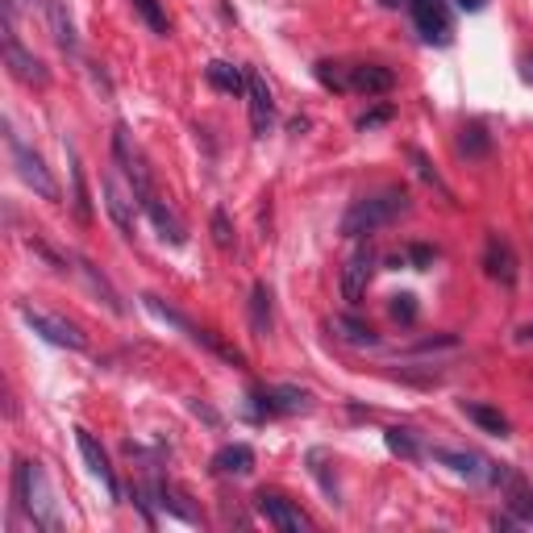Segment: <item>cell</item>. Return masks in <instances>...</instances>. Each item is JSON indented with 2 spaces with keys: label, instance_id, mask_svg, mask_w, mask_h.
I'll return each mask as SVG.
<instances>
[{
  "label": "cell",
  "instance_id": "1",
  "mask_svg": "<svg viewBox=\"0 0 533 533\" xmlns=\"http://www.w3.org/2000/svg\"><path fill=\"white\" fill-rule=\"evenodd\" d=\"M409 209H413L409 192H404L400 184H388V188H379L375 196L354 200V205L346 209V217H342V238H371L379 230H388V225H396Z\"/></svg>",
  "mask_w": 533,
  "mask_h": 533
},
{
  "label": "cell",
  "instance_id": "2",
  "mask_svg": "<svg viewBox=\"0 0 533 533\" xmlns=\"http://www.w3.org/2000/svg\"><path fill=\"white\" fill-rule=\"evenodd\" d=\"M13 500L17 509L34 521V529H46V533H59V504H55V492H50V479L42 471V463L34 459H21L13 467Z\"/></svg>",
  "mask_w": 533,
  "mask_h": 533
},
{
  "label": "cell",
  "instance_id": "3",
  "mask_svg": "<svg viewBox=\"0 0 533 533\" xmlns=\"http://www.w3.org/2000/svg\"><path fill=\"white\" fill-rule=\"evenodd\" d=\"M5 142H9V155H13V167H17V175H21V184L30 188L34 196H42V200H59V184H55V175H50L46 159L34 155V150L25 146L13 130L5 134Z\"/></svg>",
  "mask_w": 533,
  "mask_h": 533
},
{
  "label": "cell",
  "instance_id": "4",
  "mask_svg": "<svg viewBox=\"0 0 533 533\" xmlns=\"http://www.w3.org/2000/svg\"><path fill=\"white\" fill-rule=\"evenodd\" d=\"M21 321L34 329L38 338H46L50 346H63V350H88V338H84V329L80 325H71L67 317L59 313H46V309H34V304H21Z\"/></svg>",
  "mask_w": 533,
  "mask_h": 533
},
{
  "label": "cell",
  "instance_id": "5",
  "mask_svg": "<svg viewBox=\"0 0 533 533\" xmlns=\"http://www.w3.org/2000/svg\"><path fill=\"white\" fill-rule=\"evenodd\" d=\"M5 67H9L13 80H21L25 88H46V80H50L42 59L30 55V50L17 42V25H9V21H5Z\"/></svg>",
  "mask_w": 533,
  "mask_h": 533
},
{
  "label": "cell",
  "instance_id": "6",
  "mask_svg": "<svg viewBox=\"0 0 533 533\" xmlns=\"http://www.w3.org/2000/svg\"><path fill=\"white\" fill-rule=\"evenodd\" d=\"M309 409V392L300 388H259L250 392V413L255 417H292Z\"/></svg>",
  "mask_w": 533,
  "mask_h": 533
},
{
  "label": "cell",
  "instance_id": "7",
  "mask_svg": "<svg viewBox=\"0 0 533 533\" xmlns=\"http://www.w3.org/2000/svg\"><path fill=\"white\" fill-rule=\"evenodd\" d=\"M371 275H375V250L371 246H359L346 259V267H342V300L350 304V309H359V304H363Z\"/></svg>",
  "mask_w": 533,
  "mask_h": 533
},
{
  "label": "cell",
  "instance_id": "8",
  "mask_svg": "<svg viewBox=\"0 0 533 533\" xmlns=\"http://www.w3.org/2000/svg\"><path fill=\"white\" fill-rule=\"evenodd\" d=\"M413 13V25L425 42H446L450 38V5L446 0H404Z\"/></svg>",
  "mask_w": 533,
  "mask_h": 533
},
{
  "label": "cell",
  "instance_id": "9",
  "mask_svg": "<svg viewBox=\"0 0 533 533\" xmlns=\"http://www.w3.org/2000/svg\"><path fill=\"white\" fill-rule=\"evenodd\" d=\"M246 105H250V130H255V138H267L275 121V96L259 71H246Z\"/></svg>",
  "mask_w": 533,
  "mask_h": 533
},
{
  "label": "cell",
  "instance_id": "10",
  "mask_svg": "<svg viewBox=\"0 0 533 533\" xmlns=\"http://www.w3.org/2000/svg\"><path fill=\"white\" fill-rule=\"evenodd\" d=\"M75 446H80V459H84V467L92 471V479H100V488L109 492V500H117L121 488H117V475H113V467H109L105 446H100V442L88 434V429H75Z\"/></svg>",
  "mask_w": 533,
  "mask_h": 533
},
{
  "label": "cell",
  "instance_id": "11",
  "mask_svg": "<svg viewBox=\"0 0 533 533\" xmlns=\"http://www.w3.org/2000/svg\"><path fill=\"white\" fill-rule=\"evenodd\" d=\"M255 509H259V517H263L267 525H275L279 533H300L304 525H309V521H304V513L296 509V504L284 500L279 492H259V496H255Z\"/></svg>",
  "mask_w": 533,
  "mask_h": 533
},
{
  "label": "cell",
  "instance_id": "12",
  "mask_svg": "<svg viewBox=\"0 0 533 533\" xmlns=\"http://www.w3.org/2000/svg\"><path fill=\"white\" fill-rule=\"evenodd\" d=\"M484 271L496 279V284H504V288L517 284V250H513L509 238H500V234L488 238V246H484Z\"/></svg>",
  "mask_w": 533,
  "mask_h": 533
},
{
  "label": "cell",
  "instance_id": "13",
  "mask_svg": "<svg viewBox=\"0 0 533 533\" xmlns=\"http://www.w3.org/2000/svg\"><path fill=\"white\" fill-rule=\"evenodd\" d=\"M350 88L363 96H384L396 88V75L384 63H363V67H350Z\"/></svg>",
  "mask_w": 533,
  "mask_h": 533
},
{
  "label": "cell",
  "instance_id": "14",
  "mask_svg": "<svg viewBox=\"0 0 533 533\" xmlns=\"http://www.w3.org/2000/svg\"><path fill=\"white\" fill-rule=\"evenodd\" d=\"M213 471H217V475H250V471H255V450H250L246 442L221 446V450L213 454Z\"/></svg>",
  "mask_w": 533,
  "mask_h": 533
},
{
  "label": "cell",
  "instance_id": "15",
  "mask_svg": "<svg viewBox=\"0 0 533 533\" xmlns=\"http://www.w3.org/2000/svg\"><path fill=\"white\" fill-rule=\"evenodd\" d=\"M138 205L146 209V217H150V221H155V230H159V234H163V238H167L171 246H180V242H184V225H180V221H175V213H171V209L163 205V200H159L155 192H150V196H142V200H138Z\"/></svg>",
  "mask_w": 533,
  "mask_h": 533
},
{
  "label": "cell",
  "instance_id": "16",
  "mask_svg": "<svg viewBox=\"0 0 533 533\" xmlns=\"http://www.w3.org/2000/svg\"><path fill=\"white\" fill-rule=\"evenodd\" d=\"M100 192H105V209H109V217L117 221V230H121V234H134V200L125 196L113 180L100 184Z\"/></svg>",
  "mask_w": 533,
  "mask_h": 533
},
{
  "label": "cell",
  "instance_id": "17",
  "mask_svg": "<svg viewBox=\"0 0 533 533\" xmlns=\"http://www.w3.org/2000/svg\"><path fill=\"white\" fill-rule=\"evenodd\" d=\"M205 80H209L217 92H225V96H246V75H242V67H234V63L213 59V63L205 67Z\"/></svg>",
  "mask_w": 533,
  "mask_h": 533
},
{
  "label": "cell",
  "instance_id": "18",
  "mask_svg": "<svg viewBox=\"0 0 533 533\" xmlns=\"http://www.w3.org/2000/svg\"><path fill=\"white\" fill-rule=\"evenodd\" d=\"M250 325H255V334H271V325H275V304H271V288L263 284V279H259V284L255 288H250Z\"/></svg>",
  "mask_w": 533,
  "mask_h": 533
},
{
  "label": "cell",
  "instance_id": "19",
  "mask_svg": "<svg viewBox=\"0 0 533 533\" xmlns=\"http://www.w3.org/2000/svg\"><path fill=\"white\" fill-rule=\"evenodd\" d=\"M463 413L484 429V434H496V438H504L509 434V417H504L500 409H492V404H479V400H463Z\"/></svg>",
  "mask_w": 533,
  "mask_h": 533
},
{
  "label": "cell",
  "instance_id": "20",
  "mask_svg": "<svg viewBox=\"0 0 533 533\" xmlns=\"http://www.w3.org/2000/svg\"><path fill=\"white\" fill-rule=\"evenodd\" d=\"M67 167H71V205H75V217L84 225L92 221V205H88V184H84V167H80V155H75V146H67Z\"/></svg>",
  "mask_w": 533,
  "mask_h": 533
},
{
  "label": "cell",
  "instance_id": "21",
  "mask_svg": "<svg viewBox=\"0 0 533 533\" xmlns=\"http://www.w3.org/2000/svg\"><path fill=\"white\" fill-rule=\"evenodd\" d=\"M334 329H338V338L342 342H350V346H379V334L367 325V321H359V317H350V313H338L334 317Z\"/></svg>",
  "mask_w": 533,
  "mask_h": 533
},
{
  "label": "cell",
  "instance_id": "22",
  "mask_svg": "<svg viewBox=\"0 0 533 533\" xmlns=\"http://www.w3.org/2000/svg\"><path fill=\"white\" fill-rule=\"evenodd\" d=\"M46 17H50V30H55V42L63 50H75V21L67 13V0H46Z\"/></svg>",
  "mask_w": 533,
  "mask_h": 533
},
{
  "label": "cell",
  "instance_id": "23",
  "mask_svg": "<svg viewBox=\"0 0 533 533\" xmlns=\"http://www.w3.org/2000/svg\"><path fill=\"white\" fill-rule=\"evenodd\" d=\"M459 150H463L467 159H484L488 150H492L488 125H484V121H467V125H463V134H459Z\"/></svg>",
  "mask_w": 533,
  "mask_h": 533
},
{
  "label": "cell",
  "instance_id": "24",
  "mask_svg": "<svg viewBox=\"0 0 533 533\" xmlns=\"http://www.w3.org/2000/svg\"><path fill=\"white\" fill-rule=\"evenodd\" d=\"M75 263H80V275L88 279V288H92V292H96L100 300H105V304H109V309H113V313H125V304H121V296H117V288L109 284V279H105V275H100V271H96V267H92L88 259H75Z\"/></svg>",
  "mask_w": 533,
  "mask_h": 533
},
{
  "label": "cell",
  "instance_id": "25",
  "mask_svg": "<svg viewBox=\"0 0 533 533\" xmlns=\"http://www.w3.org/2000/svg\"><path fill=\"white\" fill-rule=\"evenodd\" d=\"M504 484H509V509H513L521 521L533 525V492H529V484H525L521 475H504Z\"/></svg>",
  "mask_w": 533,
  "mask_h": 533
},
{
  "label": "cell",
  "instance_id": "26",
  "mask_svg": "<svg viewBox=\"0 0 533 533\" xmlns=\"http://www.w3.org/2000/svg\"><path fill=\"white\" fill-rule=\"evenodd\" d=\"M192 342L209 346V350L217 354V359H225V363H234V367H246V354H242L238 346H230V342H221V338L213 334V329H196V334H192Z\"/></svg>",
  "mask_w": 533,
  "mask_h": 533
},
{
  "label": "cell",
  "instance_id": "27",
  "mask_svg": "<svg viewBox=\"0 0 533 533\" xmlns=\"http://www.w3.org/2000/svg\"><path fill=\"white\" fill-rule=\"evenodd\" d=\"M134 9H138V17L150 25V34H159V38L171 34V17H167V9L159 5V0H134Z\"/></svg>",
  "mask_w": 533,
  "mask_h": 533
},
{
  "label": "cell",
  "instance_id": "28",
  "mask_svg": "<svg viewBox=\"0 0 533 533\" xmlns=\"http://www.w3.org/2000/svg\"><path fill=\"white\" fill-rule=\"evenodd\" d=\"M384 442H388V450H392V454H400V459H409V463H413V459H421V446H417V438L409 434V429H400V425H396V429H388Z\"/></svg>",
  "mask_w": 533,
  "mask_h": 533
},
{
  "label": "cell",
  "instance_id": "29",
  "mask_svg": "<svg viewBox=\"0 0 533 533\" xmlns=\"http://www.w3.org/2000/svg\"><path fill=\"white\" fill-rule=\"evenodd\" d=\"M317 80L329 88V92H346L350 88V71H342V63H317Z\"/></svg>",
  "mask_w": 533,
  "mask_h": 533
},
{
  "label": "cell",
  "instance_id": "30",
  "mask_svg": "<svg viewBox=\"0 0 533 533\" xmlns=\"http://www.w3.org/2000/svg\"><path fill=\"white\" fill-rule=\"evenodd\" d=\"M409 159H413V167H417V175H421V180H425V184H429V188H438V192H442V196H446V200H454V192H450V188H446V184H442V175H438V171H434V167H429V159H425V155H421V150H417V146H413V150H409Z\"/></svg>",
  "mask_w": 533,
  "mask_h": 533
},
{
  "label": "cell",
  "instance_id": "31",
  "mask_svg": "<svg viewBox=\"0 0 533 533\" xmlns=\"http://www.w3.org/2000/svg\"><path fill=\"white\" fill-rule=\"evenodd\" d=\"M388 313H392V321H400V325H413V321H417V296H413V292L392 296Z\"/></svg>",
  "mask_w": 533,
  "mask_h": 533
},
{
  "label": "cell",
  "instance_id": "32",
  "mask_svg": "<svg viewBox=\"0 0 533 533\" xmlns=\"http://www.w3.org/2000/svg\"><path fill=\"white\" fill-rule=\"evenodd\" d=\"M213 242H217V250H234V225L225 209H213Z\"/></svg>",
  "mask_w": 533,
  "mask_h": 533
},
{
  "label": "cell",
  "instance_id": "33",
  "mask_svg": "<svg viewBox=\"0 0 533 533\" xmlns=\"http://www.w3.org/2000/svg\"><path fill=\"white\" fill-rule=\"evenodd\" d=\"M434 259H438V250H434V246H421V242H417V246H409V250H404V263H413L417 271H425V267L434 263Z\"/></svg>",
  "mask_w": 533,
  "mask_h": 533
},
{
  "label": "cell",
  "instance_id": "34",
  "mask_svg": "<svg viewBox=\"0 0 533 533\" xmlns=\"http://www.w3.org/2000/svg\"><path fill=\"white\" fill-rule=\"evenodd\" d=\"M309 463H313V475L321 479V488H325V496H334V504H338V484H334V479H329V475H325V454H321V450H313V454H309Z\"/></svg>",
  "mask_w": 533,
  "mask_h": 533
},
{
  "label": "cell",
  "instance_id": "35",
  "mask_svg": "<svg viewBox=\"0 0 533 533\" xmlns=\"http://www.w3.org/2000/svg\"><path fill=\"white\" fill-rule=\"evenodd\" d=\"M384 121H392V105H379V109L363 113V117H359V130L367 134V130H375V125H384Z\"/></svg>",
  "mask_w": 533,
  "mask_h": 533
},
{
  "label": "cell",
  "instance_id": "36",
  "mask_svg": "<svg viewBox=\"0 0 533 533\" xmlns=\"http://www.w3.org/2000/svg\"><path fill=\"white\" fill-rule=\"evenodd\" d=\"M454 5H459V9H467V13H479V9L488 5V0H454Z\"/></svg>",
  "mask_w": 533,
  "mask_h": 533
},
{
  "label": "cell",
  "instance_id": "37",
  "mask_svg": "<svg viewBox=\"0 0 533 533\" xmlns=\"http://www.w3.org/2000/svg\"><path fill=\"white\" fill-rule=\"evenodd\" d=\"M529 338H533V321H529V325L521 329V334H517V342H529Z\"/></svg>",
  "mask_w": 533,
  "mask_h": 533
},
{
  "label": "cell",
  "instance_id": "38",
  "mask_svg": "<svg viewBox=\"0 0 533 533\" xmlns=\"http://www.w3.org/2000/svg\"><path fill=\"white\" fill-rule=\"evenodd\" d=\"M379 5H388V9H396V5H400V0H379Z\"/></svg>",
  "mask_w": 533,
  "mask_h": 533
}]
</instances>
